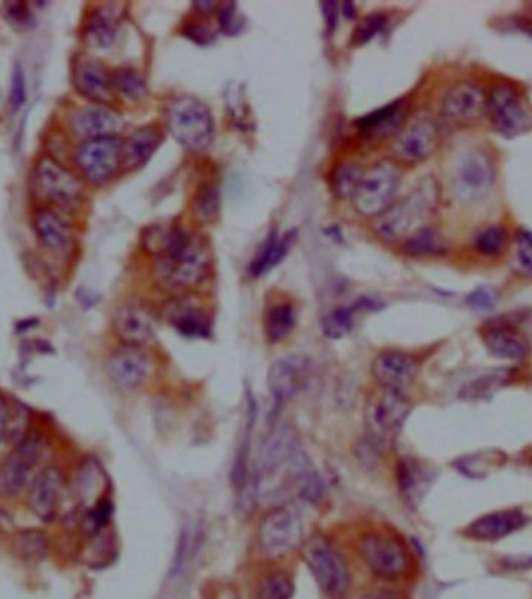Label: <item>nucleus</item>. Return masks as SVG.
Wrapping results in <instances>:
<instances>
[{
	"label": "nucleus",
	"instance_id": "obj_29",
	"mask_svg": "<svg viewBox=\"0 0 532 599\" xmlns=\"http://www.w3.org/2000/svg\"><path fill=\"white\" fill-rule=\"evenodd\" d=\"M483 341L492 356L505 360H523L529 354L525 336L509 327H490L483 335Z\"/></svg>",
	"mask_w": 532,
	"mask_h": 599
},
{
	"label": "nucleus",
	"instance_id": "obj_26",
	"mask_svg": "<svg viewBox=\"0 0 532 599\" xmlns=\"http://www.w3.org/2000/svg\"><path fill=\"white\" fill-rule=\"evenodd\" d=\"M162 142V134L153 127L136 129L123 140L122 167L125 170H138L144 167Z\"/></svg>",
	"mask_w": 532,
	"mask_h": 599
},
{
	"label": "nucleus",
	"instance_id": "obj_1",
	"mask_svg": "<svg viewBox=\"0 0 532 599\" xmlns=\"http://www.w3.org/2000/svg\"><path fill=\"white\" fill-rule=\"evenodd\" d=\"M147 253L156 255V279L170 290L186 292L201 285L210 270L206 242L178 226H151L142 237Z\"/></svg>",
	"mask_w": 532,
	"mask_h": 599
},
{
	"label": "nucleus",
	"instance_id": "obj_44",
	"mask_svg": "<svg viewBox=\"0 0 532 599\" xmlns=\"http://www.w3.org/2000/svg\"><path fill=\"white\" fill-rule=\"evenodd\" d=\"M27 100V85H26V74L21 66L16 64L11 72L10 83V108L11 111L17 112L24 107Z\"/></svg>",
	"mask_w": 532,
	"mask_h": 599
},
{
	"label": "nucleus",
	"instance_id": "obj_33",
	"mask_svg": "<svg viewBox=\"0 0 532 599\" xmlns=\"http://www.w3.org/2000/svg\"><path fill=\"white\" fill-rule=\"evenodd\" d=\"M118 35V22L107 8L91 13L85 24L86 43L94 47H109Z\"/></svg>",
	"mask_w": 532,
	"mask_h": 599
},
{
	"label": "nucleus",
	"instance_id": "obj_5",
	"mask_svg": "<svg viewBox=\"0 0 532 599\" xmlns=\"http://www.w3.org/2000/svg\"><path fill=\"white\" fill-rule=\"evenodd\" d=\"M303 561L329 598L343 599L351 589V570L344 557L322 537H314L303 546Z\"/></svg>",
	"mask_w": 532,
	"mask_h": 599
},
{
	"label": "nucleus",
	"instance_id": "obj_23",
	"mask_svg": "<svg viewBox=\"0 0 532 599\" xmlns=\"http://www.w3.org/2000/svg\"><path fill=\"white\" fill-rule=\"evenodd\" d=\"M527 517L518 510L496 511L475 520L466 528V536L476 541H498L527 525Z\"/></svg>",
	"mask_w": 532,
	"mask_h": 599
},
{
	"label": "nucleus",
	"instance_id": "obj_15",
	"mask_svg": "<svg viewBox=\"0 0 532 599\" xmlns=\"http://www.w3.org/2000/svg\"><path fill=\"white\" fill-rule=\"evenodd\" d=\"M65 480L56 467H47L33 480L28 489V508L46 523L54 522L63 503Z\"/></svg>",
	"mask_w": 532,
	"mask_h": 599
},
{
	"label": "nucleus",
	"instance_id": "obj_36",
	"mask_svg": "<svg viewBox=\"0 0 532 599\" xmlns=\"http://www.w3.org/2000/svg\"><path fill=\"white\" fill-rule=\"evenodd\" d=\"M404 250L410 255L441 254L445 251V244L437 231L432 228H421L406 239Z\"/></svg>",
	"mask_w": 532,
	"mask_h": 599
},
{
	"label": "nucleus",
	"instance_id": "obj_51",
	"mask_svg": "<svg viewBox=\"0 0 532 599\" xmlns=\"http://www.w3.org/2000/svg\"><path fill=\"white\" fill-rule=\"evenodd\" d=\"M360 599H404L402 594H397L394 590L382 589V590H373V592H369V594H363Z\"/></svg>",
	"mask_w": 532,
	"mask_h": 599
},
{
	"label": "nucleus",
	"instance_id": "obj_37",
	"mask_svg": "<svg viewBox=\"0 0 532 599\" xmlns=\"http://www.w3.org/2000/svg\"><path fill=\"white\" fill-rule=\"evenodd\" d=\"M293 579L282 570L268 573L257 587V599H292L293 598Z\"/></svg>",
	"mask_w": 532,
	"mask_h": 599
},
{
	"label": "nucleus",
	"instance_id": "obj_48",
	"mask_svg": "<svg viewBox=\"0 0 532 599\" xmlns=\"http://www.w3.org/2000/svg\"><path fill=\"white\" fill-rule=\"evenodd\" d=\"M189 32H186L187 36L190 37L192 41L200 44H208L212 41L215 33H213L212 27L209 26H202V24H195V26H190L187 28Z\"/></svg>",
	"mask_w": 532,
	"mask_h": 599
},
{
	"label": "nucleus",
	"instance_id": "obj_9",
	"mask_svg": "<svg viewBox=\"0 0 532 599\" xmlns=\"http://www.w3.org/2000/svg\"><path fill=\"white\" fill-rule=\"evenodd\" d=\"M33 189L37 198L54 206H74L83 197L80 180L50 156L37 160L33 175Z\"/></svg>",
	"mask_w": 532,
	"mask_h": 599
},
{
	"label": "nucleus",
	"instance_id": "obj_42",
	"mask_svg": "<svg viewBox=\"0 0 532 599\" xmlns=\"http://www.w3.org/2000/svg\"><path fill=\"white\" fill-rule=\"evenodd\" d=\"M507 242V232L503 226H489L476 235L475 246L485 255L500 254Z\"/></svg>",
	"mask_w": 532,
	"mask_h": 599
},
{
	"label": "nucleus",
	"instance_id": "obj_28",
	"mask_svg": "<svg viewBox=\"0 0 532 599\" xmlns=\"http://www.w3.org/2000/svg\"><path fill=\"white\" fill-rule=\"evenodd\" d=\"M169 319L178 334L186 338H208L210 335V321L201 308L189 301L178 299L169 308Z\"/></svg>",
	"mask_w": 532,
	"mask_h": 599
},
{
	"label": "nucleus",
	"instance_id": "obj_16",
	"mask_svg": "<svg viewBox=\"0 0 532 599\" xmlns=\"http://www.w3.org/2000/svg\"><path fill=\"white\" fill-rule=\"evenodd\" d=\"M112 329L123 346L144 347L155 338L156 321L147 308L138 304H125L112 318Z\"/></svg>",
	"mask_w": 532,
	"mask_h": 599
},
{
	"label": "nucleus",
	"instance_id": "obj_39",
	"mask_svg": "<svg viewBox=\"0 0 532 599\" xmlns=\"http://www.w3.org/2000/svg\"><path fill=\"white\" fill-rule=\"evenodd\" d=\"M112 86L114 90L122 94L128 100H140L147 94V85L144 77L138 70L120 67L112 74Z\"/></svg>",
	"mask_w": 532,
	"mask_h": 599
},
{
	"label": "nucleus",
	"instance_id": "obj_49",
	"mask_svg": "<svg viewBox=\"0 0 532 599\" xmlns=\"http://www.w3.org/2000/svg\"><path fill=\"white\" fill-rule=\"evenodd\" d=\"M322 13H324L325 24H327V28L333 30L336 26V19H338V8L340 6L336 5L335 2H324L322 4Z\"/></svg>",
	"mask_w": 532,
	"mask_h": 599
},
{
	"label": "nucleus",
	"instance_id": "obj_21",
	"mask_svg": "<svg viewBox=\"0 0 532 599\" xmlns=\"http://www.w3.org/2000/svg\"><path fill=\"white\" fill-rule=\"evenodd\" d=\"M122 125V117L105 105L80 108L70 119V127L74 133L85 140L112 138L120 131Z\"/></svg>",
	"mask_w": 532,
	"mask_h": 599
},
{
	"label": "nucleus",
	"instance_id": "obj_20",
	"mask_svg": "<svg viewBox=\"0 0 532 599\" xmlns=\"http://www.w3.org/2000/svg\"><path fill=\"white\" fill-rule=\"evenodd\" d=\"M33 226L44 248L61 259H67L74 251V233L65 220L50 207H41L35 212Z\"/></svg>",
	"mask_w": 532,
	"mask_h": 599
},
{
	"label": "nucleus",
	"instance_id": "obj_41",
	"mask_svg": "<svg viewBox=\"0 0 532 599\" xmlns=\"http://www.w3.org/2000/svg\"><path fill=\"white\" fill-rule=\"evenodd\" d=\"M362 173L363 171L358 169L357 165H338L332 173V191H333L336 197H352L353 191L357 189Z\"/></svg>",
	"mask_w": 532,
	"mask_h": 599
},
{
	"label": "nucleus",
	"instance_id": "obj_30",
	"mask_svg": "<svg viewBox=\"0 0 532 599\" xmlns=\"http://www.w3.org/2000/svg\"><path fill=\"white\" fill-rule=\"evenodd\" d=\"M298 447L293 431L288 427L274 429L261 449V469L265 472H276L279 467L288 464Z\"/></svg>",
	"mask_w": 532,
	"mask_h": 599
},
{
	"label": "nucleus",
	"instance_id": "obj_25",
	"mask_svg": "<svg viewBox=\"0 0 532 599\" xmlns=\"http://www.w3.org/2000/svg\"><path fill=\"white\" fill-rule=\"evenodd\" d=\"M37 461L19 449L0 462V495L5 499L17 497L30 483V473Z\"/></svg>",
	"mask_w": 532,
	"mask_h": 599
},
{
	"label": "nucleus",
	"instance_id": "obj_19",
	"mask_svg": "<svg viewBox=\"0 0 532 599\" xmlns=\"http://www.w3.org/2000/svg\"><path fill=\"white\" fill-rule=\"evenodd\" d=\"M373 378L382 389L402 391L414 382L417 365L410 356L399 350L380 352L371 367Z\"/></svg>",
	"mask_w": 532,
	"mask_h": 599
},
{
	"label": "nucleus",
	"instance_id": "obj_14",
	"mask_svg": "<svg viewBox=\"0 0 532 599\" xmlns=\"http://www.w3.org/2000/svg\"><path fill=\"white\" fill-rule=\"evenodd\" d=\"M310 363L301 356H288L274 361L266 383L277 403H283L298 396L309 382Z\"/></svg>",
	"mask_w": 532,
	"mask_h": 599
},
{
	"label": "nucleus",
	"instance_id": "obj_27",
	"mask_svg": "<svg viewBox=\"0 0 532 599\" xmlns=\"http://www.w3.org/2000/svg\"><path fill=\"white\" fill-rule=\"evenodd\" d=\"M296 239H298L296 229L288 231L282 235L276 232L270 233L257 251L256 257L251 262V276L261 277L265 273H270L272 268H276L287 257Z\"/></svg>",
	"mask_w": 532,
	"mask_h": 599
},
{
	"label": "nucleus",
	"instance_id": "obj_13",
	"mask_svg": "<svg viewBox=\"0 0 532 599\" xmlns=\"http://www.w3.org/2000/svg\"><path fill=\"white\" fill-rule=\"evenodd\" d=\"M151 372V358L142 347L122 346L107 361V374L120 389L142 387Z\"/></svg>",
	"mask_w": 532,
	"mask_h": 599
},
{
	"label": "nucleus",
	"instance_id": "obj_3",
	"mask_svg": "<svg viewBox=\"0 0 532 599\" xmlns=\"http://www.w3.org/2000/svg\"><path fill=\"white\" fill-rule=\"evenodd\" d=\"M167 128L176 142L193 153H202L212 145L215 123L212 112L192 96L176 97L167 108Z\"/></svg>",
	"mask_w": 532,
	"mask_h": 599
},
{
	"label": "nucleus",
	"instance_id": "obj_2",
	"mask_svg": "<svg viewBox=\"0 0 532 599\" xmlns=\"http://www.w3.org/2000/svg\"><path fill=\"white\" fill-rule=\"evenodd\" d=\"M436 202V182L432 178H426L414 187L410 195L393 202L388 211L375 220V231L388 242L408 239L411 233L421 229L419 224L433 212Z\"/></svg>",
	"mask_w": 532,
	"mask_h": 599
},
{
	"label": "nucleus",
	"instance_id": "obj_4",
	"mask_svg": "<svg viewBox=\"0 0 532 599\" xmlns=\"http://www.w3.org/2000/svg\"><path fill=\"white\" fill-rule=\"evenodd\" d=\"M402 173L391 160H380L363 171L357 189L352 195L353 207L360 215L378 218L394 202Z\"/></svg>",
	"mask_w": 532,
	"mask_h": 599
},
{
	"label": "nucleus",
	"instance_id": "obj_47",
	"mask_svg": "<svg viewBox=\"0 0 532 599\" xmlns=\"http://www.w3.org/2000/svg\"><path fill=\"white\" fill-rule=\"evenodd\" d=\"M496 297L494 294V292L490 288H486V286H481V288H476L474 293H470L467 297V304L474 310H478V312H486V310H492L494 305H496Z\"/></svg>",
	"mask_w": 532,
	"mask_h": 599
},
{
	"label": "nucleus",
	"instance_id": "obj_43",
	"mask_svg": "<svg viewBox=\"0 0 532 599\" xmlns=\"http://www.w3.org/2000/svg\"><path fill=\"white\" fill-rule=\"evenodd\" d=\"M384 27H386V17L382 15H371V16L364 17L352 35V44L362 46V44L369 43L375 35L384 32Z\"/></svg>",
	"mask_w": 532,
	"mask_h": 599
},
{
	"label": "nucleus",
	"instance_id": "obj_32",
	"mask_svg": "<svg viewBox=\"0 0 532 599\" xmlns=\"http://www.w3.org/2000/svg\"><path fill=\"white\" fill-rule=\"evenodd\" d=\"M296 327V310L290 303L274 304L266 310L263 329L266 340L279 343L285 340Z\"/></svg>",
	"mask_w": 532,
	"mask_h": 599
},
{
	"label": "nucleus",
	"instance_id": "obj_45",
	"mask_svg": "<svg viewBox=\"0 0 532 599\" xmlns=\"http://www.w3.org/2000/svg\"><path fill=\"white\" fill-rule=\"evenodd\" d=\"M517 263L523 274L532 277V232L523 231L517 235Z\"/></svg>",
	"mask_w": 532,
	"mask_h": 599
},
{
	"label": "nucleus",
	"instance_id": "obj_18",
	"mask_svg": "<svg viewBox=\"0 0 532 599\" xmlns=\"http://www.w3.org/2000/svg\"><path fill=\"white\" fill-rule=\"evenodd\" d=\"M436 125L428 119H419L404 127L393 142V151L404 162H421L436 149Z\"/></svg>",
	"mask_w": 532,
	"mask_h": 599
},
{
	"label": "nucleus",
	"instance_id": "obj_38",
	"mask_svg": "<svg viewBox=\"0 0 532 599\" xmlns=\"http://www.w3.org/2000/svg\"><path fill=\"white\" fill-rule=\"evenodd\" d=\"M48 541L39 531H24L15 541V552L22 561L39 563L47 554Z\"/></svg>",
	"mask_w": 532,
	"mask_h": 599
},
{
	"label": "nucleus",
	"instance_id": "obj_12",
	"mask_svg": "<svg viewBox=\"0 0 532 599\" xmlns=\"http://www.w3.org/2000/svg\"><path fill=\"white\" fill-rule=\"evenodd\" d=\"M486 111L498 133L512 139L525 133L531 127V119L523 109L516 92L507 86H498L486 100Z\"/></svg>",
	"mask_w": 532,
	"mask_h": 599
},
{
	"label": "nucleus",
	"instance_id": "obj_8",
	"mask_svg": "<svg viewBox=\"0 0 532 599\" xmlns=\"http://www.w3.org/2000/svg\"><path fill=\"white\" fill-rule=\"evenodd\" d=\"M123 140L118 136L83 140L75 150V164L86 181L103 186L122 167Z\"/></svg>",
	"mask_w": 532,
	"mask_h": 599
},
{
	"label": "nucleus",
	"instance_id": "obj_34",
	"mask_svg": "<svg viewBox=\"0 0 532 599\" xmlns=\"http://www.w3.org/2000/svg\"><path fill=\"white\" fill-rule=\"evenodd\" d=\"M373 308V301L362 299L360 303L351 307H340L331 312L322 321V334L331 340H341L344 338L355 325V316L363 308Z\"/></svg>",
	"mask_w": 532,
	"mask_h": 599
},
{
	"label": "nucleus",
	"instance_id": "obj_17",
	"mask_svg": "<svg viewBox=\"0 0 532 599\" xmlns=\"http://www.w3.org/2000/svg\"><path fill=\"white\" fill-rule=\"evenodd\" d=\"M496 171L487 154L483 151H468L458 165L456 191L467 201L485 197L494 184Z\"/></svg>",
	"mask_w": 532,
	"mask_h": 599
},
{
	"label": "nucleus",
	"instance_id": "obj_24",
	"mask_svg": "<svg viewBox=\"0 0 532 599\" xmlns=\"http://www.w3.org/2000/svg\"><path fill=\"white\" fill-rule=\"evenodd\" d=\"M433 481V475L414 458H402L397 464V483L402 499L411 508H417Z\"/></svg>",
	"mask_w": 532,
	"mask_h": 599
},
{
	"label": "nucleus",
	"instance_id": "obj_50",
	"mask_svg": "<svg viewBox=\"0 0 532 599\" xmlns=\"http://www.w3.org/2000/svg\"><path fill=\"white\" fill-rule=\"evenodd\" d=\"M6 10H8V15H10L13 21L22 22L28 17L27 6L22 5V4H8Z\"/></svg>",
	"mask_w": 532,
	"mask_h": 599
},
{
	"label": "nucleus",
	"instance_id": "obj_35",
	"mask_svg": "<svg viewBox=\"0 0 532 599\" xmlns=\"http://www.w3.org/2000/svg\"><path fill=\"white\" fill-rule=\"evenodd\" d=\"M507 382H509V377L506 372L486 374V376L479 377L474 382L467 383L461 389V398H466V400H472V402L486 400V398H490L494 394L498 393Z\"/></svg>",
	"mask_w": 532,
	"mask_h": 599
},
{
	"label": "nucleus",
	"instance_id": "obj_53",
	"mask_svg": "<svg viewBox=\"0 0 532 599\" xmlns=\"http://www.w3.org/2000/svg\"><path fill=\"white\" fill-rule=\"evenodd\" d=\"M340 10L343 11L344 16L349 17V19L355 16V5H353L352 2H344V4L340 6Z\"/></svg>",
	"mask_w": 532,
	"mask_h": 599
},
{
	"label": "nucleus",
	"instance_id": "obj_31",
	"mask_svg": "<svg viewBox=\"0 0 532 599\" xmlns=\"http://www.w3.org/2000/svg\"><path fill=\"white\" fill-rule=\"evenodd\" d=\"M402 117H404V108L397 101L358 119L357 125L366 136L373 139L384 138L397 129L402 122Z\"/></svg>",
	"mask_w": 532,
	"mask_h": 599
},
{
	"label": "nucleus",
	"instance_id": "obj_46",
	"mask_svg": "<svg viewBox=\"0 0 532 599\" xmlns=\"http://www.w3.org/2000/svg\"><path fill=\"white\" fill-rule=\"evenodd\" d=\"M219 11L220 28L226 35H235L241 30V19H240L239 11L234 2H224L221 5L217 6Z\"/></svg>",
	"mask_w": 532,
	"mask_h": 599
},
{
	"label": "nucleus",
	"instance_id": "obj_52",
	"mask_svg": "<svg viewBox=\"0 0 532 599\" xmlns=\"http://www.w3.org/2000/svg\"><path fill=\"white\" fill-rule=\"evenodd\" d=\"M6 425H8V407L0 398V444L6 436Z\"/></svg>",
	"mask_w": 532,
	"mask_h": 599
},
{
	"label": "nucleus",
	"instance_id": "obj_11",
	"mask_svg": "<svg viewBox=\"0 0 532 599\" xmlns=\"http://www.w3.org/2000/svg\"><path fill=\"white\" fill-rule=\"evenodd\" d=\"M72 83L81 97L94 105L111 103L114 98L112 75L105 64L91 55L78 54L72 61Z\"/></svg>",
	"mask_w": 532,
	"mask_h": 599
},
{
	"label": "nucleus",
	"instance_id": "obj_40",
	"mask_svg": "<svg viewBox=\"0 0 532 599\" xmlns=\"http://www.w3.org/2000/svg\"><path fill=\"white\" fill-rule=\"evenodd\" d=\"M219 191L215 186H204L193 201V212L201 223H213L219 215Z\"/></svg>",
	"mask_w": 532,
	"mask_h": 599
},
{
	"label": "nucleus",
	"instance_id": "obj_6",
	"mask_svg": "<svg viewBox=\"0 0 532 599\" xmlns=\"http://www.w3.org/2000/svg\"><path fill=\"white\" fill-rule=\"evenodd\" d=\"M302 541V522L290 506L268 511L257 531V546L266 559H281L293 552Z\"/></svg>",
	"mask_w": 532,
	"mask_h": 599
},
{
	"label": "nucleus",
	"instance_id": "obj_22",
	"mask_svg": "<svg viewBox=\"0 0 532 599\" xmlns=\"http://www.w3.org/2000/svg\"><path fill=\"white\" fill-rule=\"evenodd\" d=\"M485 109V96L472 83H459L453 86L442 101L444 116L456 123L474 122Z\"/></svg>",
	"mask_w": 532,
	"mask_h": 599
},
{
	"label": "nucleus",
	"instance_id": "obj_10",
	"mask_svg": "<svg viewBox=\"0 0 532 599\" xmlns=\"http://www.w3.org/2000/svg\"><path fill=\"white\" fill-rule=\"evenodd\" d=\"M411 413V403L402 391L384 389L367 407V424L382 440H393L399 435Z\"/></svg>",
	"mask_w": 532,
	"mask_h": 599
},
{
	"label": "nucleus",
	"instance_id": "obj_7",
	"mask_svg": "<svg viewBox=\"0 0 532 599\" xmlns=\"http://www.w3.org/2000/svg\"><path fill=\"white\" fill-rule=\"evenodd\" d=\"M358 553L366 567L378 578H404L410 570V553L394 536L384 532H367L358 541Z\"/></svg>",
	"mask_w": 532,
	"mask_h": 599
}]
</instances>
